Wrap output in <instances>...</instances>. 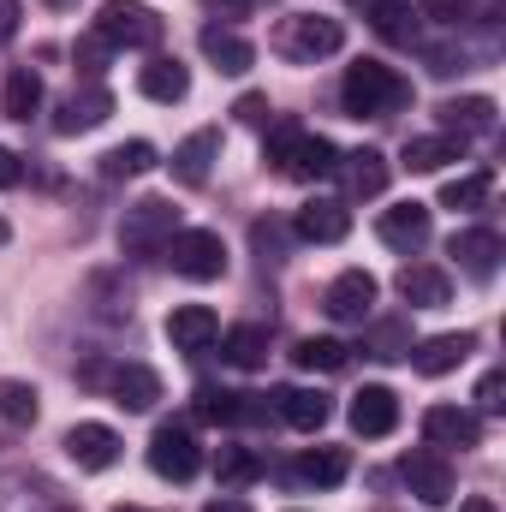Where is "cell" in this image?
<instances>
[{
	"label": "cell",
	"instance_id": "6da1fadb",
	"mask_svg": "<svg viewBox=\"0 0 506 512\" xmlns=\"http://www.w3.org/2000/svg\"><path fill=\"white\" fill-rule=\"evenodd\" d=\"M262 161L280 173V179H298V185H310V179H328L334 167H340V149L328 143V137H316V131L292 126V120H280V126L268 131V143H262Z\"/></svg>",
	"mask_w": 506,
	"mask_h": 512
},
{
	"label": "cell",
	"instance_id": "7a4b0ae2",
	"mask_svg": "<svg viewBox=\"0 0 506 512\" xmlns=\"http://www.w3.org/2000/svg\"><path fill=\"white\" fill-rule=\"evenodd\" d=\"M340 102H346L352 120H387V114H399L411 102V84L393 66H381V60H358L340 78Z\"/></svg>",
	"mask_w": 506,
	"mask_h": 512
},
{
	"label": "cell",
	"instance_id": "3957f363",
	"mask_svg": "<svg viewBox=\"0 0 506 512\" xmlns=\"http://www.w3.org/2000/svg\"><path fill=\"white\" fill-rule=\"evenodd\" d=\"M274 48L286 60H298V66H316V60H328V54L346 48V24L334 12H292V18H280Z\"/></svg>",
	"mask_w": 506,
	"mask_h": 512
},
{
	"label": "cell",
	"instance_id": "277c9868",
	"mask_svg": "<svg viewBox=\"0 0 506 512\" xmlns=\"http://www.w3.org/2000/svg\"><path fill=\"white\" fill-rule=\"evenodd\" d=\"M161 12H149V6H137V0H108L102 12H96V24H90V36L102 42V48H155L161 42Z\"/></svg>",
	"mask_w": 506,
	"mask_h": 512
},
{
	"label": "cell",
	"instance_id": "5b68a950",
	"mask_svg": "<svg viewBox=\"0 0 506 512\" xmlns=\"http://www.w3.org/2000/svg\"><path fill=\"white\" fill-rule=\"evenodd\" d=\"M161 256H167V268L179 274V280H221L227 274V245H221V233H203V227H179L167 245H161Z\"/></svg>",
	"mask_w": 506,
	"mask_h": 512
},
{
	"label": "cell",
	"instance_id": "8992f818",
	"mask_svg": "<svg viewBox=\"0 0 506 512\" xmlns=\"http://www.w3.org/2000/svg\"><path fill=\"white\" fill-rule=\"evenodd\" d=\"M173 233H179V209H173L167 197H143V203H131L126 221H120V245H126L131 256H155Z\"/></svg>",
	"mask_w": 506,
	"mask_h": 512
},
{
	"label": "cell",
	"instance_id": "52a82bcc",
	"mask_svg": "<svg viewBox=\"0 0 506 512\" xmlns=\"http://www.w3.org/2000/svg\"><path fill=\"white\" fill-rule=\"evenodd\" d=\"M149 471L167 477V483H191V477L203 471V447H197V435H191L185 423H161V429L149 435Z\"/></svg>",
	"mask_w": 506,
	"mask_h": 512
},
{
	"label": "cell",
	"instance_id": "ba28073f",
	"mask_svg": "<svg viewBox=\"0 0 506 512\" xmlns=\"http://www.w3.org/2000/svg\"><path fill=\"white\" fill-rule=\"evenodd\" d=\"M423 435H429V447L471 453V447H483V417L465 411V405H429L423 411Z\"/></svg>",
	"mask_w": 506,
	"mask_h": 512
},
{
	"label": "cell",
	"instance_id": "9c48e42d",
	"mask_svg": "<svg viewBox=\"0 0 506 512\" xmlns=\"http://www.w3.org/2000/svg\"><path fill=\"white\" fill-rule=\"evenodd\" d=\"M322 310H328L334 322H370V310H376V274L346 268V274L322 292Z\"/></svg>",
	"mask_w": 506,
	"mask_h": 512
},
{
	"label": "cell",
	"instance_id": "30bf717a",
	"mask_svg": "<svg viewBox=\"0 0 506 512\" xmlns=\"http://www.w3.org/2000/svg\"><path fill=\"white\" fill-rule=\"evenodd\" d=\"M399 477L411 483V495H417L423 507H447V501H453V465H447L441 453H405V459H399Z\"/></svg>",
	"mask_w": 506,
	"mask_h": 512
},
{
	"label": "cell",
	"instance_id": "8fae6325",
	"mask_svg": "<svg viewBox=\"0 0 506 512\" xmlns=\"http://www.w3.org/2000/svg\"><path fill=\"white\" fill-rule=\"evenodd\" d=\"M376 239L387 251H405V256L423 251V245H429V209H423V203H393V209H381Z\"/></svg>",
	"mask_w": 506,
	"mask_h": 512
},
{
	"label": "cell",
	"instance_id": "7c38bea8",
	"mask_svg": "<svg viewBox=\"0 0 506 512\" xmlns=\"http://www.w3.org/2000/svg\"><path fill=\"white\" fill-rule=\"evenodd\" d=\"M292 233H298L304 245H340V239L352 233V209H346V203H334V197H316V203H304V209H298Z\"/></svg>",
	"mask_w": 506,
	"mask_h": 512
},
{
	"label": "cell",
	"instance_id": "4fadbf2b",
	"mask_svg": "<svg viewBox=\"0 0 506 512\" xmlns=\"http://www.w3.org/2000/svg\"><path fill=\"white\" fill-rule=\"evenodd\" d=\"M167 340H173V352H209V346L221 340V316H215L209 304H173Z\"/></svg>",
	"mask_w": 506,
	"mask_h": 512
},
{
	"label": "cell",
	"instance_id": "5bb4252c",
	"mask_svg": "<svg viewBox=\"0 0 506 512\" xmlns=\"http://www.w3.org/2000/svg\"><path fill=\"white\" fill-rule=\"evenodd\" d=\"M66 459H72L78 471H108V465L120 459V435H114L108 423H72V429H66Z\"/></svg>",
	"mask_w": 506,
	"mask_h": 512
},
{
	"label": "cell",
	"instance_id": "9a60e30c",
	"mask_svg": "<svg viewBox=\"0 0 506 512\" xmlns=\"http://www.w3.org/2000/svg\"><path fill=\"white\" fill-rule=\"evenodd\" d=\"M352 429L370 435V441L393 435V429H399V393H393V387H364V393H352Z\"/></svg>",
	"mask_w": 506,
	"mask_h": 512
},
{
	"label": "cell",
	"instance_id": "2e32d148",
	"mask_svg": "<svg viewBox=\"0 0 506 512\" xmlns=\"http://www.w3.org/2000/svg\"><path fill=\"white\" fill-rule=\"evenodd\" d=\"M453 256H459V268L471 280H495L506 245H501V233H489V227H465V233H453Z\"/></svg>",
	"mask_w": 506,
	"mask_h": 512
},
{
	"label": "cell",
	"instance_id": "e0dca14e",
	"mask_svg": "<svg viewBox=\"0 0 506 512\" xmlns=\"http://www.w3.org/2000/svg\"><path fill=\"white\" fill-rule=\"evenodd\" d=\"M197 42H203V54L215 60V72H227V78H245V72L256 66V48L239 36V30H227V24H203Z\"/></svg>",
	"mask_w": 506,
	"mask_h": 512
},
{
	"label": "cell",
	"instance_id": "ac0fdd59",
	"mask_svg": "<svg viewBox=\"0 0 506 512\" xmlns=\"http://www.w3.org/2000/svg\"><path fill=\"white\" fill-rule=\"evenodd\" d=\"M274 411H280V423H292V429H304V435H316V429L334 417L328 393H316V387H280V393H274Z\"/></svg>",
	"mask_w": 506,
	"mask_h": 512
},
{
	"label": "cell",
	"instance_id": "d6986e66",
	"mask_svg": "<svg viewBox=\"0 0 506 512\" xmlns=\"http://www.w3.org/2000/svg\"><path fill=\"white\" fill-rule=\"evenodd\" d=\"M108 114H114V96H108V90H72V96L60 102V114H54V131H60V137L96 131Z\"/></svg>",
	"mask_w": 506,
	"mask_h": 512
},
{
	"label": "cell",
	"instance_id": "ffe728a7",
	"mask_svg": "<svg viewBox=\"0 0 506 512\" xmlns=\"http://www.w3.org/2000/svg\"><path fill=\"white\" fill-rule=\"evenodd\" d=\"M340 179H346V191L352 197H381L387 191V155L381 149H352V155H340V167H334Z\"/></svg>",
	"mask_w": 506,
	"mask_h": 512
},
{
	"label": "cell",
	"instance_id": "44dd1931",
	"mask_svg": "<svg viewBox=\"0 0 506 512\" xmlns=\"http://www.w3.org/2000/svg\"><path fill=\"white\" fill-rule=\"evenodd\" d=\"M215 155H221V131H191V137L173 149V179H179V185H203L209 167H215Z\"/></svg>",
	"mask_w": 506,
	"mask_h": 512
},
{
	"label": "cell",
	"instance_id": "7402d4cb",
	"mask_svg": "<svg viewBox=\"0 0 506 512\" xmlns=\"http://www.w3.org/2000/svg\"><path fill=\"white\" fill-rule=\"evenodd\" d=\"M399 298H405L411 310H441V304L453 298V280H447L441 268H429V262H411V268L399 274Z\"/></svg>",
	"mask_w": 506,
	"mask_h": 512
},
{
	"label": "cell",
	"instance_id": "603a6c76",
	"mask_svg": "<svg viewBox=\"0 0 506 512\" xmlns=\"http://www.w3.org/2000/svg\"><path fill=\"white\" fill-rule=\"evenodd\" d=\"M471 352H477L471 334H435V340H423V346L411 352V364H417V376H447V370H459Z\"/></svg>",
	"mask_w": 506,
	"mask_h": 512
},
{
	"label": "cell",
	"instance_id": "cb8c5ba5",
	"mask_svg": "<svg viewBox=\"0 0 506 512\" xmlns=\"http://www.w3.org/2000/svg\"><path fill=\"white\" fill-rule=\"evenodd\" d=\"M346 471H352L346 447H310V453H298L292 483H304V489H334V483H346Z\"/></svg>",
	"mask_w": 506,
	"mask_h": 512
},
{
	"label": "cell",
	"instance_id": "d4e9b609",
	"mask_svg": "<svg viewBox=\"0 0 506 512\" xmlns=\"http://www.w3.org/2000/svg\"><path fill=\"white\" fill-rule=\"evenodd\" d=\"M108 387H114V405H126V411H149L161 399V376L149 364H120L108 376Z\"/></svg>",
	"mask_w": 506,
	"mask_h": 512
},
{
	"label": "cell",
	"instance_id": "484cf974",
	"mask_svg": "<svg viewBox=\"0 0 506 512\" xmlns=\"http://www.w3.org/2000/svg\"><path fill=\"white\" fill-rule=\"evenodd\" d=\"M137 90H143L149 102H185V96H191V72H185L179 60H149V66L137 72Z\"/></svg>",
	"mask_w": 506,
	"mask_h": 512
},
{
	"label": "cell",
	"instance_id": "4316f807",
	"mask_svg": "<svg viewBox=\"0 0 506 512\" xmlns=\"http://www.w3.org/2000/svg\"><path fill=\"white\" fill-rule=\"evenodd\" d=\"M459 155H465V137H453V131H435V137H411L405 143V167L411 173H441Z\"/></svg>",
	"mask_w": 506,
	"mask_h": 512
},
{
	"label": "cell",
	"instance_id": "83f0119b",
	"mask_svg": "<svg viewBox=\"0 0 506 512\" xmlns=\"http://www.w3.org/2000/svg\"><path fill=\"white\" fill-rule=\"evenodd\" d=\"M435 114H441V126L453 131V137H465V131H495V102H489V96H459V102H441Z\"/></svg>",
	"mask_w": 506,
	"mask_h": 512
},
{
	"label": "cell",
	"instance_id": "f1b7e54d",
	"mask_svg": "<svg viewBox=\"0 0 506 512\" xmlns=\"http://www.w3.org/2000/svg\"><path fill=\"white\" fill-rule=\"evenodd\" d=\"M0 108H6V120H30L42 108V78L30 66H12L6 72V90H0Z\"/></svg>",
	"mask_w": 506,
	"mask_h": 512
},
{
	"label": "cell",
	"instance_id": "f546056e",
	"mask_svg": "<svg viewBox=\"0 0 506 512\" xmlns=\"http://www.w3.org/2000/svg\"><path fill=\"white\" fill-rule=\"evenodd\" d=\"M221 358H227L233 370H256V364L268 358V334H262L256 322H239V328H227V334H221Z\"/></svg>",
	"mask_w": 506,
	"mask_h": 512
},
{
	"label": "cell",
	"instance_id": "4dcf8cb0",
	"mask_svg": "<svg viewBox=\"0 0 506 512\" xmlns=\"http://www.w3.org/2000/svg\"><path fill=\"white\" fill-rule=\"evenodd\" d=\"M292 358H298V370H310V376H340V370L352 364V352H346L340 340H298Z\"/></svg>",
	"mask_w": 506,
	"mask_h": 512
},
{
	"label": "cell",
	"instance_id": "1f68e13d",
	"mask_svg": "<svg viewBox=\"0 0 506 512\" xmlns=\"http://www.w3.org/2000/svg\"><path fill=\"white\" fill-rule=\"evenodd\" d=\"M489 191H495V173H489V167H477V173H465V179H447V185H441V209H483V203H489Z\"/></svg>",
	"mask_w": 506,
	"mask_h": 512
},
{
	"label": "cell",
	"instance_id": "d6a6232c",
	"mask_svg": "<svg viewBox=\"0 0 506 512\" xmlns=\"http://www.w3.org/2000/svg\"><path fill=\"white\" fill-rule=\"evenodd\" d=\"M149 167H155V143H143V137H131V143L102 155V179H137Z\"/></svg>",
	"mask_w": 506,
	"mask_h": 512
},
{
	"label": "cell",
	"instance_id": "836d02e7",
	"mask_svg": "<svg viewBox=\"0 0 506 512\" xmlns=\"http://www.w3.org/2000/svg\"><path fill=\"white\" fill-rule=\"evenodd\" d=\"M370 24H376L387 42H417V18H411V6H399V0H370Z\"/></svg>",
	"mask_w": 506,
	"mask_h": 512
},
{
	"label": "cell",
	"instance_id": "e575fe53",
	"mask_svg": "<svg viewBox=\"0 0 506 512\" xmlns=\"http://www.w3.org/2000/svg\"><path fill=\"white\" fill-rule=\"evenodd\" d=\"M215 471H221L227 489H245V483L262 477V459H256L251 447H221V453H215Z\"/></svg>",
	"mask_w": 506,
	"mask_h": 512
},
{
	"label": "cell",
	"instance_id": "d590c367",
	"mask_svg": "<svg viewBox=\"0 0 506 512\" xmlns=\"http://www.w3.org/2000/svg\"><path fill=\"white\" fill-rule=\"evenodd\" d=\"M36 411H42V405H36V387L30 382H12V376L0 382V417H6V423L24 429V423H36Z\"/></svg>",
	"mask_w": 506,
	"mask_h": 512
},
{
	"label": "cell",
	"instance_id": "8d00e7d4",
	"mask_svg": "<svg viewBox=\"0 0 506 512\" xmlns=\"http://www.w3.org/2000/svg\"><path fill=\"white\" fill-rule=\"evenodd\" d=\"M197 417H203V423H239V393H227V387H197Z\"/></svg>",
	"mask_w": 506,
	"mask_h": 512
},
{
	"label": "cell",
	"instance_id": "74e56055",
	"mask_svg": "<svg viewBox=\"0 0 506 512\" xmlns=\"http://www.w3.org/2000/svg\"><path fill=\"white\" fill-rule=\"evenodd\" d=\"M370 352H376V358H411L405 322H376V328H370Z\"/></svg>",
	"mask_w": 506,
	"mask_h": 512
},
{
	"label": "cell",
	"instance_id": "f35d334b",
	"mask_svg": "<svg viewBox=\"0 0 506 512\" xmlns=\"http://www.w3.org/2000/svg\"><path fill=\"white\" fill-rule=\"evenodd\" d=\"M506 376L501 370H489V376H483V382H477V405H483V411H506Z\"/></svg>",
	"mask_w": 506,
	"mask_h": 512
},
{
	"label": "cell",
	"instance_id": "ab89813d",
	"mask_svg": "<svg viewBox=\"0 0 506 512\" xmlns=\"http://www.w3.org/2000/svg\"><path fill=\"white\" fill-rule=\"evenodd\" d=\"M423 12H429L435 24H459V18L471 12V0H423Z\"/></svg>",
	"mask_w": 506,
	"mask_h": 512
},
{
	"label": "cell",
	"instance_id": "60d3db41",
	"mask_svg": "<svg viewBox=\"0 0 506 512\" xmlns=\"http://www.w3.org/2000/svg\"><path fill=\"white\" fill-rule=\"evenodd\" d=\"M233 114H239L245 126H262V120H268V102H262V96H239V108H233Z\"/></svg>",
	"mask_w": 506,
	"mask_h": 512
},
{
	"label": "cell",
	"instance_id": "b9f144b4",
	"mask_svg": "<svg viewBox=\"0 0 506 512\" xmlns=\"http://www.w3.org/2000/svg\"><path fill=\"white\" fill-rule=\"evenodd\" d=\"M18 18H24V6H18V0H0V42L18 36Z\"/></svg>",
	"mask_w": 506,
	"mask_h": 512
},
{
	"label": "cell",
	"instance_id": "7bdbcfd3",
	"mask_svg": "<svg viewBox=\"0 0 506 512\" xmlns=\"http://www.w3.org/2000/svg\"><path fill=\"white\" fill-rule=\"evenodd\" d=\"M18 173H24V167H18V155H12V149H0V191H12V185H18Z\"/></svg>",
	"mask_w": 506,
	"mask_h": 512
},
{
	"label": "cell",
	"instance_id": "ee69618b",
	"mask_svg": "<svg viewBox=\"0 0 506 512\" xmlns=\"http://www.w3.org/2000/svg\"><path fill=\"white\" fill-rule=\"evenodd\" d=\"M459 512H501V507H495L489 495H471V501H465V507H459Z\"/></svg>",
	"mask_w": 506,
	"mask_h": 512
},
{
	"label": "cell",
	"instance_id": "f6af8a7d",
	"mask_svg": "<svg viewBox=\"0 0 506 512\" xmlns=\"http://www.w3.org/2000/svg\"><path fill=\"white\" fill-rule=\"evenodd\" d=\"M203 512H251L245 501H215V507H203Z\"/></svg>",
	"mask_w": 506,
	"mask_h": 512
},
{
	"label": "cell",
	"instance_id": "bcb514c9",
	"mask_svg": "<svg viewBox=\"0 0 506 512\" xmlns=\"http://www.w3.org/2000/svg\"><path fill=\"white\" fill-rule=\"evenodd\" d=\"M6 239H12V233H6V221H0V245H6Z\"/></svg>",
	"mask_w": 506,
	"mask_h": 512
},
{
	"label": "cell",
	"instance_id": "7dc6e473",
	"mask_svg": "<svg viewBox=\"0 0 506 512\" xmlns=\"http://www.w3.org/2000/svg\"><path fill=\"white\" fill-rule=\"evenodd\" d=\"M48 6H78V0H48Z\"/></svg>",
	"mask_w": 506,
	"mask_h": 512
},
{
	"label": "cell",
	"instance_id": "c3c4849f",
	"mask_svg": "<svg viewBox=\"0 0 506 512\" xmlns=\"http://www.w3.org/2000/svg\"><path fill=\"white\" fill-rule=\"evenodd\" d=\"M114 512H143V507H114Z\"/></svg>",
	"mask_w": 506,
	"mask_h": 512
},
{
	"label": "cell",
	"instance_id": "681fc988",
	"mask_svg": "<svg viewBox=\"0 0 506 512\" xmlns=\"http://www.w3.org/2000/svg\"><path fill=\"white\" fill-rule=\"evenodd\" d=\"M60 512H72V507H60Z\"/></svg>",
	"mask_w": 506,
	"mask_h": 512
}]
</instances>
